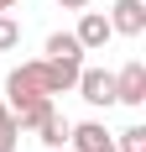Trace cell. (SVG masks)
<instances>
[{
	"label": "cell",
	"instance_id": "12",
	"mask_svg": "<svg viewBox=\"0 0 146 152\" xmlns=\"http://www.w3.org/2000/svg\"><path fill=\"white\" fill-rule=\"evenodd\" d=\"M115 152H146V126H125L115 137Z\"/></svg>",
	"mask_w": 146,
	"mask_h": 152
},
{
	"label": "cell",
	"instance_id": "6",
	"mask_svg": "<svg viewBox=\"0 0 146 152\" xmlns=\"http://www.w3.org/2000/svg\"><path fill=\"white\" fill-rule=\"evenodd\" d=\"M110 31L141 37V31H146V5H141V0H115V5H110Z\"/></svg>",
	"mask_w": 146,
	"mask_h": 152
},
{
	"label": "cell",
	"instance_id": "10",
	"mask_svg": "<svg viewBox=\"0 0 146 152\" xmlns=\"http://www.w3.org/2000/svg\"><path fill=\"white\" fill-rule=\"evenodd\" d=\"M47 110H52V100H31V105H21V110H11V115H16V126H21V131H37Z\"/></svg>",
	"mask_w": 146,
	"mask_h": 152
},
{
	"label": "cell",
	"instance_id": "2",
	"mask_svg": "<svg viewBox=\"0 0 146 152\" xmlns=\"http://www.w3.org/2000/svg\"><path fill=\"white\" fill-rule=\"evenodd\" d=\"M73 94H84L89 105H115V74L110 68H78V84H73Z\"/></svg>",
	"mask_w": 146,
	"mask_h": 152
},
{
	"label": "cell",
	"instance_id": "14",
	"mask_svg": "<svg viewBox=\"0 0 146 152\" xmlns=\"http://www.w3.org/2000/svg\"><path fill=\"white\" fill-rule=\"evenodd\" d=\"M63 11H89V0H58Z\"/></svg>",
	"mask_w": 146,
	"mask_h": 152
},
{
	"label": "cell",
	"instance_id": "3",
	"mask_svg": "<svg viewBox=\"0 0 146 152\" xmlns=\"http://www.w3.org/2000/svg\"><path fill=\"white\" fill-rule=\"evenodd\" d=\"M115 105H146V63L141 58H131L125 68L115 74Z\"/></svg>",
	"mask_w": 146,
	"mask_h": 152
},
{
	"label": "cell",
	"instance_id": "8",
	"mask_svg": "<svg viewBox=\"0 0 146 152\" xmlns=\"http://www.w3.org/2000/svg\"><path fill=\"white\" fill-rule=\"evenodd\" d=\"M68 131H73V121L52 105V110L42 115V126H37V142H42V147H63V142H68Z\"/></svg>",
	"mask_w": 146,
	"mask_h": 152
},
{
	"label": "cell",
	"instance_id": "9",
	"mask_svg": "<svg viewBox=\"0 0 146 152\" xmlns=\"http://www.w3.org/2000/svg\"><path fill=\"white\" fill-rule=\"evenodd\" d=\"M47 58H84V47H78L73 31H52L47 37Z\"/></svg>",
	"mask_w": 146,
	"mask_h": 152
},
{
	"label": "cell",
	"instance_id": "5",
	"mask_svg": "<svg viewBox=\"0 0 146 152\" xmlns=\"http://www.w3.org/2000/svg\"><path fill=\"white\" fill-rule=\"evenodd\" d=\"M73 37H78V47L84 53H99L115 31H110V16L104 11H78V26H73Z\"/></svg>",
	"mask_w": 146,
	"mask_h": 152
},
{
	"label": "cell",
	"instance_id": "1",
	"mask_svg": "<svg viewBox=\"0 0 146 152\" xmlns=\"http://www.w3.org/2000/svg\"><path fill=\"white\" fill-rule=\"evenodd\" d=\"M31 100H52V94H47V84H42V58H31V63H21V68H11V79H5V105H11V110L31 105Z\"/></svg>",
	"mask_w": 146,
	"mask_h": 152
},
{
	"label": "cell",
	"instance_id": "15",
	"mask_svg": "<svg viewBox=\"0 0 146 152\" xmlns=\"http://www.w3.org/2000/svg\"><path fill=\"white\" fill-rule=\"evenodd\" d=\"M16 5H21V0H0V16H11V11H16Z\"/></svg>",
	"mask_w": 146,
	"mask_h": 152
},
{
	"label": "cell",
	"instance_id": "4",
	"mask_svg": "<svg viewBox=\"0 0 146 152\" xmlns=\"http://www.w3.org/2000/svg\"><path fill=\"white\" fill-rule=\"evenodd\" d=\"M78 68H84V58H42V84H47V94H73Z\"/></svg>",
	"mask_w": 146,
	"mask_h": 152
},
{
	"label": "cell",
	"instance_id": "13",
	"mask_svg": "<svg viewBox=\"0 0 146 152\" xmlns=\"http://www.w3.org/2000/svg\"><path fill=\"white\" fill-rule=\"evenodd\" d=\"M11 47H21V21L16 16H0V53H11Z\"/></svg>",
	"mask_w": 146,
	"mask_h": 152
},
{
	"label": "cell",
	"instance_id": "11",
	"mask_svg": "<svg viewBox=\"0 0 146 152\" xmlns=\"http://www.w3.org/2000/svg\"><path fill=\"white\" fill-rule=\"evenodd\" d=\"M16 137H21V126H16V115H11V105L0 100V152H16Z\"/></svg>",
	"mask_w": 146,
	"mask_h": 152
},
{
	"label": "cell",
	"instance_id": "7",
	"mask_svg": "<svg viewBox=\"0 0 146 152\" xmlns=\"http://www.w3.org/2000/svg\"><path fill=\"white\" fill-rule=\"evenodd\" d=\"M68 142H73V152H115V137H110L99 121H78L68 131Z\"/></svg>",
	"mask_w": 146,
	"mask_h": 152
}]
</instances>
